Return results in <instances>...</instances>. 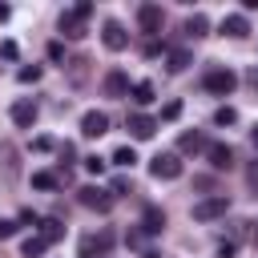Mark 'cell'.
<instances>
[{
    "instance_id": "obj_1",
    "label": "cell",
    "mask_w": 258,
    "mask_h": 258,
    "mask_svg": "<svg viewBox=\"0 0 258 258\" xmlns=\"http://www.w3.org/2000/svg\"><path fill=\"white\" fill-rule=\"evenodd\" d=\"M226 210H230V198L226 194L202 198V202H194V222H218V218H226Z\"/></svg>"
},
{
    "instance_id": "obj_2",
    "label": "cell",
    "mask_w": 258,
    "mask_h": 258,
    "mask_svg": "<svg viewBox=\"0 0 258 258\" xmlns=\"http://www.w3.org/2000/svg\"><path fill=\"white\" fill-rule=\"evenodd\" d=\"M234 85H238V77H234L230 69H210V73L202 77V89H206V93H214V97H230V93H234Z\"/></svg>"
},
{
    "instance_id": "obj_3",
    "label": "cell",
    "mask_w": 258,
    "mask_h": 258,
    "mask_svg": "<svg viewBox=\"0 0 258 258\" xmlns=\"http://www.w3.org/2000/svg\"><path fill=\"white\" fill-rule=\"evenodd\" d=\"M77 202H81L85 210H97V214H109V210H113V194L101 189V185H81V189H77Z\"/></svg>"
},
{
    "instance_id": "obj_4",
    "label": "cell",
    "mask_w": 258,
    "mask_h": 258,
    "mask_svg": "<svg viewBox=\"0 0 258 258\" xmlns=\"http://www.w3.org/2000/svg\"><path fill=\"white\" fill-rule=\"evenodd\" d=\"M149 173H153L157 181H173V177H181V157H177V153H157V157L149 161Z\"/></svg>"
},
{
    "instance_id": "obj_5",
    "label": "cell",
    "mask_w": 258,
    "mask_h": 258,
    "mask_svg": "<svg viewBox=\"0 0 258 258\" xmlns=\"http://www.w3.org/2000/svg\"><path fill=\"white\" fill-rule=\"evenodd\" d=\"M137 24H141V32H145V36H157V32H161V24H165L161 4H137Z\"/></svg>"
},
{
    "instance_id": "obj_6",
    "label": "cell",
    "mask_w": 258,
    "mask_h": 258,
    "mask_svg": "<svg viewBox=\"0 0 258 258\" xmlns=\"http://www.w3.org/2000/svg\"><path fill=\"white\" fill-rule=\"evenodd\" d=\"M113 242H117V238H113V230L85 234V238H81V258H93V254H101V258H105V254L113 250Z\"/></svg>"
},
{
    "instance_id": "obj_7",
    "label": "cell",
    "mask_w": 258,
    "mask_h": 258,
    "mask_svg": "<svg viewBox=\"0 0 258 258\" xmlns=\"http://www.w3.org/2000/svg\"><path fill=\"white\" fill-rule=\"evenodd\" d=\"M101 44H105L109 52L129 48V32H125V24H121V20H105V28H101Z\"/></svg>"
},
{
    "instance_id": "obj_8",
    "label": "cell",
    "mask_w": 258,
    "mask_h": 258,
    "mask_svg": "<svg viewBox=\"0 0 258 258\" xmlns=\"http://www.w3.org/2000/svg\"><path fill=\"white\" fill-rule=\"evenodd\" d=\"M36 101H28V97H20V101H12V125H20V129H32L36 125Z\"/></svg>"
},
{
    "instance_id": "obj_9",
    "label": "cell",
    "mask_w": 258,
    "mask_h": 258,
    "mask_svg": "<svg viewBox=\"0 0 258 258\" xmlns=\"http://www.w3.org/2000/svg\"><path fill=\"white\" fill-rule=\"evenodd\" d=\"M81 133H85V137H105V133H109V113L89 109V113L81 117Z\"/></svg>"
},
{
    "instance_id": "obj_10",
    "label": "cell",
    "mask_w": 258,
    "mask_h": 258,
    "mask_svg": "<svg viewBox=\"0 0 258 258\" xmlns=\"http://www.w3.org/2000/svg\"><path fill=\"white\" fill-rule=\"evenodd\" d=\"M125 129L137 137V141H149L153 133H157V121L149 117V113H129V121H125Z\"/></svg>"
},
{
    "instance_id": "obj_11",
    "label": "cell",
    "mask_w": 258,
    "mask_h": 258,
    "mask_svg": "<svg viewBox=\"0 0 258 258\" xmlns=\"http://www.w3.org/2000/svg\"><path fill=\"white\" fill-rule=\"evenodd\" d=\"M85 20H89V16H81L77 8H69V12H60V32H64L69 40H81V36H85Z\"/></svg>"
},
{
    "instance_id": "obj_12",
    "label": "cell",
    "mask_w": 258,
    "mask_h": 258,
    "mask_svg": "<svg viewBox=\"0 0 258 258\" xmlns=\"http://www.w3.org/2000/svg\"><path fill=\"white\" fill-rule=\"evenodd\" d=\"M206 157H210L214 169H230V165H234V149H230L226 141H210V145H206Z\"/></svg>"
},
{
    "instance_id": "obj_13",
    "label": "cell",
    "mask_w": 258,
    "mask_h": 258,
    "mask_svg": "<svg viewBox=\"0 0 258 258\" xmlns=\"http://www.w3.org/2000/svg\"><path fill=\"white\" fill-rule=\"evenodd\" d=\"M222 36H234V40H242V36H250V20H246L242 12H230V16L222 20Z\"/></svg>"
},
{
    "instance_id": "obj_14",
    "label": "cell",
    "mask_w": 258,
    "mask_h": 258,
    "mask_svg": "<svg viewBox=\"0 0 258 258\" xmlns=\"http://www.w3.org/2000/svg\"><path fill=\"white\" fill-rule=\"evenodd\" d=\"M105 97H129V77L121 69H109L105 73Z\"/></svg>"
},
{
    "instance_id": "obj_15",
    "label": "cell",
    "mask_w": 258,
    "mask_h": 258,
    "mask_svg": "<svg viewBox=\"0 0 258 258\" xmlns=\"http://www.w3.org/2000/svg\"><path fill=\"white\" fill-rule=\"evenodd\" d=\"M165 230V210L161 206H145L141 214V234H161Z\"/></svg>"
},
{
    "instance_id": "obj_16",
    "label": "cell",
    "mask_w": 258,
    "mask_h": 258,
    "mask_svg": "<svg viewBox=\"0 0 258 258\" xmlns=\"http://www.w3.org/2000/svg\"><path fill=\"white\" fill-rule=\"evenodd\" d=\"M189 64H194V52H189V48H169V52H165V69H169V73H185Z\"/></svg>"
},
{
    "instance_id": "obj_17",
    "label": "cell",
    "mask_w": 258,
    "mask_h": 258,
    "mask_svg": "<svg viewBox=\"0 0 258 258\" xmlns=\"http://www.w3.org/2000/svg\"><path fill=\"white\" fill-rule=\"evenodd\" d=\"M185 36H194V40H202V36H210V20H206V12H194V16H185V28H181Z\"/></svg>"
},
{
    "instance_id": "obj_18",
    "label": "cell",
    "mask_w": 258,
    "mask_h": 258,
    "mask_svg": "<svg viewBox=\"0 0 258 258\" xmlns=\"http://www.w3.org/2000/svg\"><path fill=\"white\" fill-rule=\"evenodd\" d=\"M129 97H133V105H153L157 89H153V81H137V85H129Z\"/></svg>"
},
{
    "instance_id": "obj_19",
    "label": "cell",
    "mask_w": 258,
    "mask_h": 258,
    "mask_svg": "<svg viewBox=\"0 0 258 258\" xmlns=\"http://www.w3.org/2000/svg\"><path fill=\"white\" fill-rule=\"evenodd\" d=\"M206 145H210V141H206V137H202L198 129H194V133H181V137H177V153H206Z\"/></svg>"
},
{
    "instance_id": "obj_20",
    "label": "cell",
    "mask_w": 258,
    "mask_h": 258,
    "mask_svg": "<svg viewBox=\"0 0 258 258\" xmlns=\"http://www.w3.org/2000/svg\"><path fill=\"white\" fill-rule=\"evenodd\" d=\"M40 238L52 246V242H60L64 238V226H60V218H40Z\"/></svg>"
},
{
    "instance_id": "obj_21",
    "label": "cell",
    "mask_w": 258,
    "mask_h": 258,
    "mask_svg": "<svg viewBox=\"0 0 258 258\" xmlns=\"http://www.w3.org/2000/svg\"><path fill=\"white\" fill-rule=\"evenodd\" d=\"M44 250H48V242H44L40 234H32V238H24V242H20V254H24V258H40Z\"/></svg>"
},
{
    "instance_id": "obj_22",
    "label": "cell",
    "mask_w": 258,
    "mask_h": 258,
    "mask_svg": "<svg viewBox=\"0 0 258 258\" xmlns=\"http://www.w3.org/2000/svg\"><path fill=\"white\" fill-rule=\"evenodd\" d=\"M137 161V153H133V145H117L113 149V165H121V169H129Z\"/></svg>"
},
{
    "instance_id": "obj_23",
    "label": "cell",
    "mask_w": 258,
    "mask_h": 258,
    "mask_svg": "<svg viewBox=\"0 0 258 258\" xmlns=\"http://www.w3.org/2000/svg\"><path fill=\"white\" fill-rule=\"evenodd\" d=\"M32 185H36V189H56V185H60V177H56V173H48V169H36V173H32Z\"/></svg>"
},
{
    "instance_id": "obj_24",
    "label": "cell",
    "mask_w": 258,
    "mask_h": 258,
    "mask_svg": "<svg viewBox=\"0 0 258 258\" xmlns=\"http://www.w3.org/2000/svg\"><path fill=\"white\" fill-rule=\"evenodd\" d=\"M109 194H113V202H117V198H125V194H133V181H129V177L121 173V177H113V181H109Z\"/></svg>"
},
{
    "instance_id": "obj_25",
    "label": "cell",
    "mask_w": 258,
    "mask_h": 258,
    "mask_svg": "<svg viewBox=\"0 0 258 258\" xmlns=\"http://www.w3.org/2000/svg\"><path fill=\"white\" fill-rule=\"evenodd\" d=\"M16 77H20V85H36V81H40V64H24Z\"/></svg>"
},
{
    "instance_id": "obj_26",
    "label": "cell",
    "mask_w": 258,
    "mask_h": 258,
    "mask_svg": "<svg viewBox=\"0 0 258 258\" xmlns=\"http://www.w3.org/2000/svg\"><path fill=\"white\" fill-rule=\"evenodd\" d=\"M238 121V113L230 109V105H222V109H214V125H234Z\"/></svg>"
},
{
    "instance_id": "obj_27",
    "label": "cell",
    "mask_w": 258,
    "mask_h": 258,
    "mask_svg": "<svg viewBox=\"0 0 258 258\" xmlns=\"http://www.w3.org/2000/svg\"><path fill=\"white\" fill-rule=\"evenodd\" d=\"M16 230H20V222H16V218H0V242H8Z\"/></svg>"
},
{
    "instance_id": "obj_28",
    "label": "cell",
    "mask_w": 258,
    "mask_h": 258,
    "mask_svg": "<svg viewBox=\"0 0 258 258\" xmlns=\"http://www.w3.org/2000/svg\"><path fill=\"white\" fill-rule=\"evenodd\" d=\"M181 117V101H169L165 109H161V121H177Z\"/></svg>"
},
{
    "instance_id": "obj_29",
    "label": "cell",
    "mask_w": 258,
    "mask_h": 258,
    "mask_svg": "<svg viewBox=\"0 0 258 258\" xmlns=\"http://www.w3.org/2000/svg\"><path fill=\"white\" fill-rule=\"evenodd\" d=\"M234 254H238V246H234L230 238H222V242H218V258H234Z\"/></svg>"
},
{
    "instance_id": "obj_30",
    "label": "cell",
    "mask_w": 258,
    "mask_h": 258,
    "mask_svg": "<svg viewBox=\"0 0 258 258\" xmlns=\"http://www.w3.org/2000/svg\"><path fill=\"white\" fill-rule=\"evenodd\" d=\"M48 60H56V64L64 60V44H60V40H52V44H48Z\"/></svg>"
},
{
    "instance_id": "obj_31",
    "label": "cell",
    "mask_w": 258,
    "mask_h": 258,
    "mask_svg": "<svg viewBox=\"0 0 258 258\" xmlns=\"http://www.w3.org/2000/svg\"><path fill=\"white\" fill-rule=\"evenodd\" d=\"M85 169L89 173H105V157H85Z\"/></svg>"
},
{
    "instance_id": "obj_32",
    "label": "cell",
    "mask_w": 258,
    "mask_h": 258,
    "mask_svg": "<svg viewBox=\"0 0 258 258\" xmlns=\"http://www.w3.org/2000/svg\"><path fill=\"white\" fill-rule=\"evenodd\" d=\"M246 226H250V222H230V242H234V246H238V238L246 234Z\"/></svg>"
},
{
    "instance_id": "obj_33",
    "label": "cell",
    "mask_w": 258,
    "mask_h": 258,
    "mask_svg": "<svg viewBox=\"0 0 258 258\" xmlns=\"http://www.w3.org/2000/svg\"><path fill=\"white\" fill-rule=\"evenodd\" d=\"M246 181H250V189H258V157L246 165Z\"/></svg>"
},
{
    "instance_id": "obj_34",
    "label": "cell",
    "mask_w": 258,
    "mask_h": 258,
    "mask_svg": "<svg viewBox=\"0 0 258 258\" xmlns=\"http://www.w3.org/2000/svg\"><path fill=\"white\" fill-rule=\"evenodd\" d=\"M0 52H4L8 60H16V56H20V48H16V40H4V44H0Z\"/></svg>"
},
{
    "instance_id": "obj_35",
    "label": "cell",
    "mask_w": 258,
    "mask_h": 258,
    "mask_svg": "<svg viewBox=\"0 0 258 258\" xmlns=\"http://www.w3.org/2000/svg\"><path fill=\"white\" fill-rule=\"evenodd\" d=\"M161 52H165V44H157V40H149V44H145V56H149V60H153V56H161Z\"/></svg>"
},
{
    "instance_id": "obj_36",
    "label": "cell",
    "mask_w": 258,
    "mask_h": 258,
    "mask_svg": "<svg viewBox=\"0 0 258 258\" xmlns=\"http://www.w3.org/2000/svg\"><path fill=\"white\" fill-rule=\"evenodd\" d=\"M32 149H40V153H44V149H52V137H36V141H32Z\"/></svg>"
},
{
    "instance_id": "obj_37",
    "label": "cell",
    "mask_w": 258,
    "mask_h": 258,
    "mask_svg": "<svg viewBox=\"0 0 258 258\" xmlns=\"http://www.w3.org/2000/svg\"><path fill=\"white\" fill-rule=\"evenodd\" d=\"M242 8L246 12H258V0H242Z\"/></svg>"
},
{
    "instance_id": "obj_38",
    "label": "cell",
    "mask_w": 258,
    "mask_h": 258,
    "mask_svg": "<svg viewBox=\"0 0 258 258\" xmlns=\"http://www.w3.org/2000/svg\"><path fill=\"white\" fill-rule=\"evenodd\" d=\"M8 16H12V8H8V4H0V24H4Z\"/></svg>"
},
{
    "instance_id": "obj_39",
    "label": "cell",
    "mask_w": 258,
    "mask_h": 258,
    "mask_svg": "<svg viewBox=\"0 0 258 258\" xmlns=\"http://www.w3.org/2000/svg\"><path fill=\"white\" fill-rule=\"evenodd\" d=\"M250 141H254V149H258V125H254V129H250Z\"/></svg>"
},
{
    "instance_id": "obj_40",
    "label": "cell",
    "mask_w": 258,
    "mask_h": 258,
    "mask_svg": "<svg viewBox=\"0 0 258 258\" xmlns=\"http://www.w3.org/2000/svg\"><path fill=\"white\" fill-rule=\"evenodd\" d=\"M250 85H254V89H258V69H250Z\"/></svg>"
},
{
    "instance_id": "obj_41",
    "label": "cell",
    "mask_w": 258,
    "mask_h": 258,
    "mask_svg": "<svg viewBox=\"0 0 258 258\" xmlns=\"http://www.w3.org/2000/svg\"><path fill=\"white\" fill-rule=\"evenodd\" d=\"M254 242H258V226H254Z\"/></svg>"
}]
</instances>
